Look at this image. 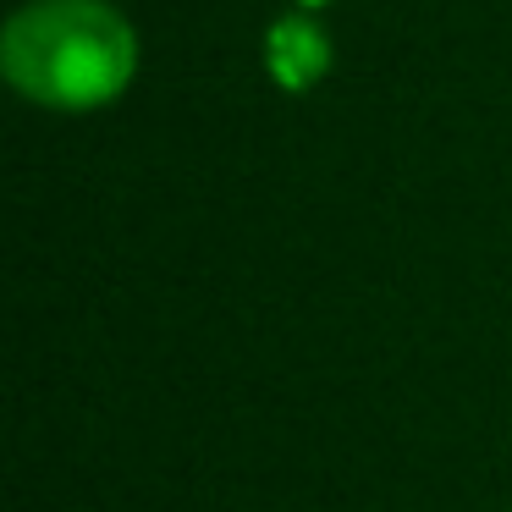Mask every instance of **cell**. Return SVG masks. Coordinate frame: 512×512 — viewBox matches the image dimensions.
<instances>
[{
    "mask_svg": "<svg viewBox=\"0 0 512 512\" xmlns=\"http://www.w3.org/2000/svg\"><path fill=\"white\" fill-rule=\"evenodd\" d=\"M0 72L45 111H94L133 83L138 34L105 0H34L6 23Z\"/></svg>",
    "mask_w": 512,
    "mask_h": 512,
    "instance_id": "6da1fadb",
    "label": "cell"
},
{
    "mask_svg": "<svg viewBox=\"0 0 512 512\" xmlns=\"http://www.w3.org/2000/svg\"><path fill=\"white\" fill-rule=\"evenodd\" d=\"M265 61H270V72H276L281 89H292V94L314 89V83L331 72V39H325L314 23H303V17H287V23L270 28Z\"/></svg>",
    "mask_w": 512,
    "mask_h": 512,
    "instance_id": "7a4b0ae2",
    "label": "cell"
},
{
    "mask_svg": "<svg viewBox=\"0 0 512 512\" xmlns=\"http://www.w3.org/2000/svg\"><path fill=\"white\" fill-rule=\"evenodd\" d=\"M303 6H325V0H303Z\"/></svg>",
    "mask_w": 512,
    "mask_h": 512,
    "instance_id": "3957f363",
    "label": "cell"
}]
</instances>
